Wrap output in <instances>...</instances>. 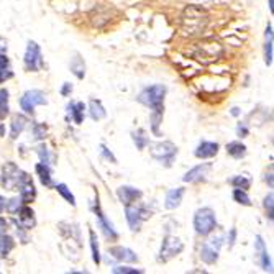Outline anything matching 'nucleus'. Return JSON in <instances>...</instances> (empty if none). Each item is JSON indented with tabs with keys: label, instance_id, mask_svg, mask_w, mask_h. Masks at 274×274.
Masks as SVG:
<instances>
[{
	"label": "nucleus",
	"instance_id": "46",
	"mask_svg": "<svg viewBox=\"0 0 274 274\" xmlns=\"http://www.w3.org/2000/svg\"><path fill=\"white\" fill-rule=\"evenodd\" d=\"M10 66V61H8V58L3 53H0V69L3 68H8Z\"/></svg>",
	"mask_w": 274,
	"mask_h": 274
},
{
	"label": "nucleus",
	"instance_id": "49",
	"mask_svg": "<svg viewBox=\"0 0 274 274\" xmlns=\"http://www.w3.org/2000/svg\"><path fill=\"white\" fill-rule=\"evenodd\" d=\"M5 204H7V202H5V199H3V197L0 196V214H2V212L5 210Z\"/></svg>",
	"mask_w": 274,
	"mask_h": 274
},
{
	"label": "nucleus",
	"instance_id": "3",
	"mask_svg": "<svg viewBox=\"0 0 274 274\" xmlns=\"http://www.w3.org/2000/svg\"><path fill=\"white\" fill-rule=\"evenodd\" d=\"M168 89L163 84H154L141 91L138 96V102L143 105L149 107L151 110H164V96H166Z\"/></svg>",
	"mask_w": 274,
	"mask_h": 274
},
{
	"label": "nucleus",
	"instance_id": "40",
	"mask_svg": "<svg viewBox=\"0 0 274 274\" xmlns=\"http://www.w3.org/2000/svg\"><path fill=\"white\" fill-rule=\"evenodd\" d=\"M12 75H13V73H12L10 66H8V68L0 69V84H2V82H5V81H8V79H10Z\"/></svg>",
	"mask_w": 274,
	"mask_h": 274
},
{
	"label": "nucleus",
	"instance_id": "39",
	"mask_svg": "<svg viewBox=\"0 0 274 274\" xmlns=\"http://www.w3.org/2000/svg\"><path fill=\"white\" fill-rule=\"evenodd\" d=\"M273 200H274V196H273V192H269L268 196L264 197V202H263L264 209H266V212H268L269 220H273Z\"/></svg>",
	"mask_w": 274,
	"mask_h": 274
},
{
	"label": "nucleus",
	"instance_id": "23",
	"mask_svg": "<svg viewBox=\"0 0 274 274\" xmlns=\"http://www.w3.org/2000/svg\"><path fill=\"white\" fill-rule=\"evenodd\" d=\"M36 174H38V177H40V181L43 186L46 187H51L53 186V179H51V169L48 164H45V163H38L36 166Z\"/></svg>",
	"mask_w": 274,
	"mask_h": 274
},
{
	"label": "nucleus",
	"instance_id": "43",
	"mask_svg": "<svg viewBox=\"0 0 274 274\" xmlns=\"http://www.w3.org/2000/svg\"><path fill=\"white\" fill-rule=\"evenodd\" d=\"M100 149H102V154L105 156V158L108 159V161H112V163H117V158H115V156H113V154L110 153V151L107 149V146H105V145H102V146H100Z\"/></svg>",
	"mask_w": 274,
	"mask_h": 274
},
{
	"label": "nucleus",
	"instance_id": "33",
	"mask_svg": "<svg viewBox=\"0 0 274 274\" xmlns=\"http://www.w3.org/2000/svg\"><path fill=\"white\" fill-rule=\"evenodd\" d=\"M231 186L237 187V189H243V191H248L249 186H251V179H249L248 176H235L233 179H231Z\"/></svg>",
	"mask_w": 274,
	"mask_h": 274
},
{
	"label": "nucleus",
	"instance_id": "38",
	"mask_svg": "<svg viewBox=\"0 0 274 274\" xmlns=\"http://www.w3.org/2000/svg\"><path fill=\"white\" fill-rule=\"evenodd\" d=\"M113 274H140L143 273V269H136V268H128V266H115L112 269Z\"/></svg>",
	"mask_w": 274,
	"mask_h": 274
},
{
	"label": "nucleus",
	"instance_id": "26",
	"mask_svg": "<svg viewBox=\"0 0 274 274\" xmlns=\"http://www.w3.org/2000/svg\"><path fill=\"white\" fill-rule=\"evenodd\" d=\"M71 73L77 79H84V75H86V63L79 54H74V58L71 59Z\"/></svg>",
	"mask_w": 274,
	"mask_h": 274
},
{
	"label": "nucleus",
	"instance_id": "25",
	"mask_svg": "<svg viewBox=\"0 0 274 274\" xmlns=\"http://www.w3.org/2000/svg\"><path fill=\"white\" fill-rule=\"evenodd\" d=\"M26 124H28V120L23 115H13L12 125H10V136H12L13 140H17L18 135H20L22 131L25 130Z\"/></svg>",
	"mask_w": 274,
	"mask_h": 274
},
{
	"label": "nucleus",
	"instance_id": "12",
	"mask_svg": "<svg viewBox=\"0 0 274 274\" xmlns=\"http://www.w3.org/2000/svg\"><path fill=\"white\" fill-rule=\"evenodd\" d=\"M94 212H96V215H97L99 226L102 228L103 235H105L108 240H117V238H119V233L115 231L113 225L107 220L105 214H103L102 209H100V204H99V196H96V202H94Z\"/></svg>",
	"mask_w": 274,
	"mask_h": 274
},
{
	"label": "nucleus",
	"instance_id": "6",
	"mask_svg": "<svg viewBox=\"0 0 274 274\" xmlns=\"http://www.w3.org/2000/svg\"><path fill=\"white\" fill-rule=\"evenodd\" d=\"M194 228L202 237H207L217 228V217L210 207H202L194 214Z\"/></svg>",
	"mask_w": 274,
	"mask_h": 274
},
{
	"label": "nucleus",
	"instance_id": "28",
	"mask_svg": "<svg viewBox=\"0 0 274 274\" xmlns=\"http://www.w3.org/2000/svg\"><path fill=\"white\" fill-rule=\"evenodd\" d=\"M13 248H15V242H13V238L8 237L7 233L2 235V237H0V258L8 256V253H10Z\"/></svg>",
	"mask_w": 274,
	"mask_h": 274
},
{
	"label": "nucleus",
	"instance_id": "35",
	"mask_svg": "<svg viewBox=\"0 0 274 274\" xmlns=\"http://www.w3.org/2000/svg\"><path fill=\"white\" fill-rule=\"evenodd\" d=\"M233 199H235V202H238V204H242V205H247V207L251 205V200H249L247 191H243V189H237V187H235Z\"/></svg>",
	"mask_w": 274,
	"mask_h": 274
},
{
	"label": "nucleus",
	"instance_id": "44",
	"mask_svg": "<svg viewBox=\"0 0 274 274\" xmlns=\"http://www.w3.org/2000/svg\"><path fill=\"white\" fill-rule=\"evenodd\" d=\"M237 135L240 138H245V136H248V126L245 124H240L238 128H237Z\"/></svg>",
	"mask_w": 274,
	"mask_h": 274
},
{
	"label": "nucleus",
	"instance_id": "27",
	"mask_svg": "<svg viewBox=\"0 0 274 274\" xmlns=\"http://www.w3.org/2000/svg\"><path fill=\"white\" fill-rule=\"evenodd\" d=\"M226 153L235 159H242L247 156V146L240 141H231V143L226 145Z\"/></svg>",
	"mask_w": 274,
	"mask_h": 274
},
{
	"label": "nucleus",
	"instance_id": "4",
	"mask_svg": "<svg viewBox=\"0 0 274 274\" xmlns=\"http://www.w3.org/2000/svg\"><path fill=\"white\" fill-rule=\"evenodd\" d=\"M194 56L204 64H210L224 56V46L215 40H205L202 43H197Z\"/></svg>",
	"mask_w": 274,
	"mask_h": 274
},
{
	"label": "nucleus",
	"instance_id": "17",
	"mask_svg": "<svg viewBox=\"0 0 274 274\" xmlns=\"http://www.w3.org/2000/svg\"><path fill=\"white\" fill-rule=\"evenodd\" d=\"M219 153V143L215 141H200L199 146L194 151L196 158L199 159H207V158H214Z\"/></svg>",
	"mask_w": 274,
	"mask_h": 274
},
{
	"label": "nucleus",
	"instance_id": "15",
	"mask_svg": "<svg viewBox=\"0 0 274 274\" xmlns=\"http://www.w3.org/2000/svg\"><path fill=\"white\" fill-rule=\"evenodd\" d=\"M15 224L20 230H31L33 226L36 225L35 212H33L30 207L22 205V209L18 210V220H15Z\"/></svg>",
	"mask_w": 274,
	"mask_h": 274
},
{
	"label": "nucleus",
	"instance_id": "18",
	"mask_svg": "<svg viewBox=\"0 0 274 274\" xmlns=\"http://www.w3.org/2000/svg\"><path fill=\"white\" fill-rule=\"evenodd\" d=\"M108 253L112 254L115 259L124 263H136L138 261V254H136L133 249L126 248V247H112L108 249Z\"/></svg>",
	"mask_w": 274,
	"mask_h": 274
},
{
	"label": "nucleus",
	"instance_id": "45",
	"mask_svg": "<svg viewBox=\"0 0 274 274\" xmlns=\"http://www.w3.org/2000/svg\"><path fill=\"white\" fill-rule=\"evenodd\" d=\"M7 230H8V224H7V220L0 217V237H2V235H5V233H7Z\"/></svg>",
	"mask_w": 274,
	"mask_h": 274
},
{
	"label": "nucleus",
	"instance_id": "41",
	"mask_svg": "<svg viewBox=\"0 0 274 274\" xmlns=\"http://www.w3.org/2000/svg\"><path fill=\"white\" fill-rule=\"evenodd\" d=\"M35 138L36 140H43L46 135V126L45 125H35Z\"/></svg>",
	"mask_w": 274,
	"mask_h": 274
},
{
	"label": "nucleus",
	"instance_id": "9",
	"mask_svg": "<svg viewBox=\"0 0 274 274\" xmlns=\"http://www.w3.org/2000/svg\"><path fill=\"white\" fill-rule=\"evenodd\" d=\"M222 242H224V237L217 235V237H212L204 243V247L200 248V259L205 264H215L219 261V251H220Z\"/></svg>",
	"mask_w": 274,
	"mask_h": 274
},
{
	"label": "nucleus",
	"instance_id": "42",
	"mask_svg": "<svg viewBox=\"0 0 274 274\" xmlns=\"http://www.w3.org/2000/svg\"><path fill=\"white\" fill-rule=\"evenodd\" d=\"M235 242H237V228H231L228 233V248L230 249L235 247Z\"/></svg>",
	"mask_w": 274,
	"mask_h": 274
},
{
	"label": "nucleus",
	"instance_id": "2",
	"mask_svg": "<svg viewBox=\"0 0 274 274\" xmlns=\"http://www.w3.org/2000/svg\"><path fill=\"white\" fill-rule=\"evenodd\" d=\"M30 177L31 176L23 173L15 163L8 161L2 166V177H0V182H2L3 189H7V191H18V187Z\"/></svg>",
	"mask_w": 274,
	"mask_h": 274
},
{
	"label": "nucleus",
	"instance_id": "30",
	"mask_svg": "<svg viewBox=\"0 0 274 274\" xmlns=\"http://www.w3.org/2000/svg\"><path fill=\"white\" fill-rule=\"evenodd\" d=\"M131 138H133L136 148H138V149H145L146 146L149 145V138H148V135H146L145 130H136V131H133V133H131Z\"/></svg>",
	"mask_w": 274,
	"mask_h": 274
},
{
	"label": "nucleus",
	"instance_id": "8",
	"mask_svg": "<svg viewBox=\"0 0 274 274\" xmlns=\"http://www.w3.org/2000/svg\"><path fill=\"white\" fill-rule=\"evenodd\" d=\"M125 215H126V222H128V225H130V230L138 231L141 228L143 220L151 217V212H148L141 205L128 204V205H125Z\"/></svg>",
	"mask_w": 274,
	"mask_h": 274
},
{
	"label": "nucleus",
	"instance_id": "19",
	"mask_svg": "<svg viewBox=\"0 0 274 274\" xmlns=\"http://www.w3.org/2000/svg\"><path fill=\"white\" fill-rule=\"evenodd\" d=\"M182 197H184V189L182 187L171 189V191L166 194V199H164V207H166L168 210L177 209V207L181 205V202H182Z\"/></svg>",
	"mask_w": 274,
	"mask_h": 274
},
{
	"label": "nucleus",
	"instance_id": "47",
	"mask_svg": "<svg viewBox=\"0 0 274 274\" xmlns=\"http://www.w3.org/2000/svg\"><path fill=\"white\" fill-rule=\"evenodd\" d=\"M71 92H73V84H69V82H64L63 89H61V94H63V96H69Z\"/></svg>",
	"mask_w": 274,
	"mask_h": 274
},
{
	"label": "nucleus",
	"instance_id": "11",
	"mask_svg": "<svg viewBox=\"0 0 274 274\" xmlns=\"http://www.w3.org/2000/svg\"><path fill=\"white\" fill-rule=\"evenodd\" d=\"M48 103V99L41 91H26L23 94V97L20 99V105H22V110L26 112V113H33L35 110V107L38 105H46Z\"/></svg>",
	"mask_w": 274,
	"mask_h": 274
},
{
	"label": "nucleus",
	"instance_id": "7",
	"mask_svg": "<svg viewBox=\"0 0 274 274\" xmlns=\"http://www.w3.org/2000/svg\"><path fill=\"white\" fill-rule=\"evenodd\" d=\"M182 249H184V243L181 242V238L168 235V237L163 240L161 249H159V261L168 263L169 259H173V258H176L177 254H181Z\"/></svg>",
	"mask_w": 274,
	"mask_h": 274
},
{
	"label": "nucleus",
	"instance_id": "32",
	"mask_svg": "<svg viewBox=\"0 0 274 274\" xmlns=\"http://www.w3.org/2000/svg\"><path fill=\"white\" fill-rule=\"evenodd\" d=\"M163 113L164 110H153L151 112V130L156 136H161V131H159V125L163 122Z\"/></svg>",
	"mask_w": 274,
	"mask_h": 274
},
{
	"label": "nucleus",
	"instance_id": "16",
	"mask_svg": "<svg viewBox=\"0 0 274 274\" xmlns=\"http://www.w3.org/2000/svg\"><path fill=\"white\" fill-rule=\"evenodd\" d=\"M117 196H119V200L122 202L124 205H128V204H133L140 199L141 196H143V192L140 191V189L136 187H131V186H122L117 189Z\"/></svg>",
	"mask_w": 274,
	"mask_h": 274
},
{
	"label": "nucleus",
	"instance_id": "10",
	"mask_svg": "<svg viewBox=\"0 0 274 274\" xmlns=\"http://www.w3.org/2000/svg\"><path fill=\"white\" fill-rule=\"evenodd\" d=\"M23 63H25V69L31 71V73H38V71L43 68V56H41V50L35 41H28Z\"/></svg>",
	"mask_w": 274,
	"mask_h": 274
},
{
	"label": "nucleus",
	"instance_id": "20",
	"mask_svg": "<svg viewBox=\"0 0 274 274\" xmlns=\"http://www.w3.org/2000/svg\"><path fill=\"white\" fill-rule=\"evenodd\" d=\"M18 191H20V199L23 200V204H30V202L35 200L36 189H35V186H33L31 177L26 179V181L23 182L20 187H18Z\"/></svg>",
	"mask_w": 274,
	"mask_h": 274
},
{
	"label": "nucleus",
	"instance_id": "50",
	"mask_svg": "<svg viewBox=\"0 0 274 274\" xmlns=\"http://www.w3.org/2000/svg\"><path fill=\"white\" fill-rule=\"evenodd\" d=\"M266 182H269V187H273V174H266Z\"/></svg>",
	"mask_w": 274,
	"mask_h": 274
},
{
	"label": "nucleus",
	"instance_id": "1",
	"mask_svg": "<svg viewBox=\"0 0 274 274\" xmlns=\"http://www.w3.org/2000/svg\"><path fill=\"white\" fill-rule=\"evenodd\" d=\"M209 13L199 5H187L181 15V33L184 36H199L209 25Z\"/></svg>",
	"mask_w": 274,
	"mask_h": 274
},
{
	"label": "nucleus",
	"instance_id": "36",
	"mask_svg": "<svg viewBox=\"0 0 274 274\" xmlns=\"http://www.w3.org/2000/svg\"><path fill=\"white\" fill-rule=\"evenodd\" d=\"M38 154H40V159H41V163H45V164H51L54 161V156H51L50 153V149L46 148L45 145H41V146H38Z\"/></svg>",
	"mask_w": 274,
	"mask_h": 274
},
{
	"label": "nucleus",
	"instance_id": "22",
	"mask_svg": "<svg viewBox=\"0 0 274 274\" xmlns=\"http://www.w3.org/2000/svg\"><path fill=\"white\" fill-rule=\"evenodd\" d=\"M89 115H91V119L96 120V122L105 119L107 112H105V108H103L100 100H96V99H92V100L89 102Z\"/></svg>",
	"mask_w": 274,
	"mask_h": 274
},
{
	"label": "nucleus",
	"instance_id": "34",
	"mask_svg": "<svg viewBox=\"0 0 274 274\" xmlns=\"http://www.w3.org/2000/svg\"><path fill=\"white\" fill-rule=\"evenodd\" d=\"M54 189H56V191H58V192L61 194V196L64 197L66 200L69 202L71 205H73V207H75V197H74V194L71 192L69 189H68V186H66V184H56V186H54Z\"/></svg>",
	"mask_w": 274,
	"mask_h": 274
},
{
	"label": "nucleus",
	"instance_id": "14",
	"mask_svg": "<svg viewBox=\"0 0 274 274\" xmlns=\"http://www.w3.org/2000/svg\"><path fill=\"white\" fill-rule=\"evenodd\" d=\"M212 169V164L210 163H204V164H199V166L192 168L191 171H187L184 174L182 181L184 182H200V181H205L207 176H209Z\"/></svg>",
	"mask_w": 274,
	"mask_h": 274
},
{
	"label": "nucleus",
	"instance_id": "29",
	"mask_svg": "<svg viewBox=\"0 0 274 274\" xmlns=\"http://www.w3.org/2000/svg\"><path fill=\"white\" fill-rule=\"evenodd\" d=\"M10 113V105H8V91L0 89V120H5Z\"/></svg>",
	"mask_w": 274,
	"mask_h": 274
},
{
	"label": "nucleus",
	"instance_id": "37",
	"mask_svg": "<svg viewBox=\"0 0 274 274\" xmlns=\"http://www.w3.org/2000/svg\"><path fill=\"white\" fill-rule=\"evenodd\" d=\"M23 205V200L20 199V197H13V199H10L5 204V209L10 212V214H18V210L22 209Z\"/></svg>",
	"mask_w": 274,
	"mask_h": 274
},
{
	"label": "nucleus",
	"instance_id": "31",
	"mask_svg": "<svg viewBox=\"0 0 274 274\" xmlns=\"http://www.w3.org/2000/svg\"><path fill=\"white\" fill-rule=\"evenodd\" d=\"M89 238H91V249H92V259H94V263L97 264H100V251H99V243H97V235H96V231H94L92 228L89 230Z\"/></svg>",
	"mask_w": 274,
	"mask_h": 274
},
{
	"label": "nucleus",
	"instance_id": "52",
	"mask_svg": "<svg viewBox=\"0 0 274 274\" xmlns=\"http://www.w3.org/2000/svg\"><path fill=\"white\" fill-rule=\"evenodd\" d=\"M269 10H274V0H269Z\"/></svg>",
	"mask_w": 274,
	"mask_h": 274
},
{
	"label": "nucleus",
	"instance_id": "51",
	"mask_svg": "<svg viewBox=\"0 0 274 274\" xmlns=\"http://www.w3.org/2000/svg\"><path fill=\"white\" fill-rule=\"evenodd\" d=\"M238 113H240V108H237V107L231 108V115H233V117H238Z\"/></svg>",
	"mask_w": 274,
	"mask_h": 274
},
{
	"label": "nucleus",
	"instance_id": "21",
	"mask_svg": "<svg viewBox=\"0 0 274 274\" xmlns=\"http://www.w3.org/2000/svg\"><path fill=\"white\" fill-rule=\"evenodd\" d=\"M264 63L273 64V25H268L264 33Z\"/></svg>",
	"mask_w": 274,
	"mask_h": 274
},
{
	"label": "nucleus",
	"instance_id": "48",
	"mask_svg": "<svg viewBox=\"0 0 274 274\" xmlns=\"http://www.w3.org/2000/svg\"><path fill=\"white\" fill-rule=\"evenodd\" d=\"M5 51H7V43L3 38H0V53H5Z\"/></svg>",
	"mask_w": 274,
	"mask_h": 274
},
{
	"label": "nucleus",
	"instance_id": "24",
	"mask_svg": "<svg viewBox=\"0 0 274 274\" xmlns=\"http://www.w3.org/2000/svg\"><path fill=\"white\" fill-rule=\"evenodd\" d=\"M68 110L71 113V117H73L74 124L81 125L84 120V110H86V105H84L82 102H71L68 105Z\"/></svg>",
	"mask_w": 274,
	"mask_h": 274
},
{
	"label": "nucleus",
	"instance_id": "13",
	"mask_svg": "<svg viewBox=\"0 0 274 274\" xmlns=\"http://www.w3.org/2000/svg\"><path fill=\"white\" fill-rule=\"evenodd\" d=\"M254 249H256V263L261 266L263 271H273V263H271V258H269L268 254V249H266V245L263 242V237H256V242H254Z\"/></svg>",
	"mask_w": 274,
	"mask_h": 274
},
{
	"label": "nucleus",
	"instance_id": "5",
	"mask_svg": "<svg viewBox=\"0 0 274 274\" xmlns=\"http://www.w3.org/2000/svg\"><path fill=\"white\" fill-rule=\"evenodd\" d=\"M149 154L156 161L164 164L166 168H171L174 159L177 156V146L171 141H158V143L149 145Z\"/></svg>",
	"mask_w": 274,
	"mask_h": 274
}]
</instances>
